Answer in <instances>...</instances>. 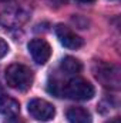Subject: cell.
<instances>
[{"label":"cell","mask_w":121,"mask_h":123,"mask_svg":"<svg viewBox=\"0 0 121 123\" xmlns=\"http://www.w3.org/2000/svg\"><path fill=\"white\" fill-rule=\"evenodd\" d=\"M4 77H6L7 86L14 89V90L24 92V90L30 89L33 85V72L22 63L10 64L6 69Z\"/></svg>","instance_id":"1"},{"label":"cell","mask_w":121,"mask_h":123,"mask_svg":"<svg viewBox=\"0 0 121 123\" xmlns=\"http://www.w3.org/2000/svg\"><path fill=\"white\" fill-rule=\"evenodd\" d=\"M94 87L84 79H71L68 83L61 86V97H68L73 100H90L94 96Z\"/></svg>","instance_id":"2"},{"label":"cell","mask_w":121,"mask_h":123,"mask_svg":"<svg viewBox=\"0 0 121 123\" xmlns=\"http://www.w3.org/2000/svg\"><path fill=\"white\" fill-rule=\"evenodd\" d=\"M29 113L36 119V120H40V122H49L51 120L54 116H56V109L54 106L44 100V99H33L29 102Z\"/></svg>","instance_id":"3"},{"label":"cell","mask_w":121,"mask_h":123,"mask_svg":"<svg viewBox=\"0 0 121 123\" xmlns=\"http://www.w3.org/2000/svg\"><path fill=\"white\" fill-rule=\"evenodd\" d=\"M27 49L30 52L33 60L37 64H46L51 56V47L44 39H33L29 42Z\"/></svg>","instance_id":"4"},{"label":"cell","mask_w":121,"mask_h":123,"mask_svg":"<svg viewBox=\"0 0 121 123\" xmlns=\"http://www.w3.org/2000/svg\"><path fill=\"white\" fill-rule=\"evenodd\" d=\"M56 34H57L60 43L64 47H67V49H74V50H77V49L83 47V44H84V40H83L78 34H76L71 29H68V27L64 26V25H59V26L56 27Z\"/></svg>","instance_id":"5"},{"label":"cell","mask_w":121,"mask_h":123,"mask_svg":"<svg viewBox=\"0 0 121 123\" xmlns=\"http://www.w3.org/2000/svg\"><path fill=\"white\" fill-rule=\"evenodd\" d=\"M113 66H101L98 69V72L95 73L97 79L105 86V87H114L117 89L120 85V76H118V70L114 69V72H111Z\"/></svg>","instance_id":"6"},{"label":"cell","mask_w":121,"mask_h":123,"mask_svg":"<svg viewBox=\"0 0 121 123\" xmlns=\"http://www.w3.org/2000/svg\"><path fill=\"white\" fill-rule=\"evenodd\" d=\"M27 16L26 13H23L22 10L19 9H14V10H7L4 13L0 14V25L4 26V27H19L20 25H23L26 22Z\"/></svg>","instance_id":"7"},{"label":"cell","mask_w":121,"mask_h":123,"mask_svg":"<svg viewBox=\"0 0 121 123\" xmlns=\"http://www.w3.org/2000/svg\"><path fill=\"white\" fill-rule=\"evenodd\" d=\"M68 123H91L90 112L84 107H70L66 113Z\"/></svg>","instance_id":"8"},{"label":"cell","mask_w":121,"mask_h":123,"mask_svg":"<svg viewBox=\"0 0 121 123\" xmlns=\"http://www.w3.org/2000/svg\"><path fill=\"white\" fill-rule=\"evenodd\" d=\"M20 112V105L11 99V97H7V96H3L0 99V113L4 115L6 117H16Z\"/></svg>","instance_id":"9"},{"label":"cell","mask_w":121,"mask_h":123,"mask_svg":"<svg viewBox=\"0 0 121 123\" xmlns=\"http://www.w3.org/2000/svg\"><path fill=\"white\" fill-rule=\"evenodd\" d=\"M60 69L63 73L68 74V76H74L77 73L81 72L83 66H81V62L73 56H66L63 60L60 62Z\"/></svg>","instance_id":"10"},{"label":"cell","mask_w":121,"mask_h":123,"mask_svg":"<svg viewBox=\"0 0 121 123\" xmlns=\"http://www.w3.org/2000/svg\"><path fill=\"white\" fill-rule=\"evenodd\" d=\"M7 53H9V44H7V43L0 37V59H1V57H4Z\"/></svg>","instance_id":"11"},{"label":"cell","mask_w":121,"mask_h":123,"mask_svg":"<svg viewBox=\"0 0 121 123\" xmlns=\"http://www.w3.org/2000/svg\"><path fill=\"white\" fill-rule=\"evenodd\" d=\"M76 1H78L81 4H90V3H94L95 0H76Z\"/></svg>","instance_id":"12"},{"label":"cell","mask_w":121,"mask_h":123,"mask_svg":"<svg viewBox=\"0 0 121 123\" xmlns=\"http://www.w3.org/2000/svg\"><path fill=\"white\" fill-rule=\"evenodd\" d=\"M107 123H120V119L118 117H114V119H111L110 122H107Z\"/></svg>","instance_id":"13"},{"label":"cell","mask_w":121,"mask_h":123,"mask_svg":"<svg viewBox=\"0 0 121 123\" xmlns=\"http://www.w3.org/2000/svg\"><path fill=\"white\" fill-rule=\"evenodd\" d=\"M3 96H4V93H3V89H1V87H0V99H1V97H3Z\"/></svg>","instance_id":"14"},{"label":"cell","mask_w":121,"mask_h":123,"mask_svg":"<svg viewBox=\"0 0 121 123\" xmlns=\"http://www.w3.org/2000/svg\"><path fill=\"white\" fill-rule=\"evenodd\" d=\"M7 123H19L17 120H10V122H7Z\"/></svg>","instance_id":"15"},{"label":"cell","mask_w":121,"mask_h":123,"mask_svg":"<svg viewBox=\"0 0 121 123\" xmlns=\"http://www.w3.org/2000/svg\"><path fill=\"white\" fill-rule=\"evenodd\" d=\"M0 1H9V0H0Z\"/></svg>","instance_id":"16"}]
</instances>
